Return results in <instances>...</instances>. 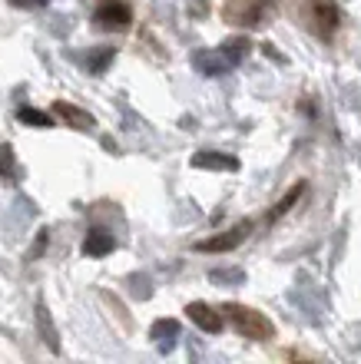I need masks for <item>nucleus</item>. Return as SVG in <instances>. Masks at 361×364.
Segmentation results:
<instances>
[{
  "label": "nucleus",
  "instance_id": "nucleus-11",
  "mask_svg": "<svg viewBox=\"0 0 361 364\" xmlns=\"http://www.w3.org/2000/svg\"><path fill=\"white\" fill-rule=\"evenodd\" d=\"M176 335H179V321H176V318H159V321L150 328V338L156 341V348H159L162 355H166V351H172Z\"/></svg>",
  "mask_w": 361,
  "mask_h": 364
},
{
  "label": "nucleus",
  "instance_id": "nucleus-1",
  "mask_svg": "<svg viewBox=\"0 0 361 364\" xmlns=\"http://www.w3.org/2000/svg\"><path fill=\"white\" fill-rule=\"evenodd\" d=\"M295 23H302L315 40L332 43L338 27H342V10L335 0H292Z\"/></svg>",
  "mask_w": 361,
  "mask_h": 364
},
{
  "label": "nucleus",
  "instance_id": "nucleus-14",
  "mask_svg": "<svg viewBox=\"0 0 361 364\" xmlns=\"http://www.w3.org/2000/svg\"><path fill=\"white\" fill-rule=\"evenodd\" d=\"M0 179H7V182H20L17 156H14V149H10L7 143H0Z\"/></svg>",
  "mask_w": 361,
  "mask_h": 364
},
{
  "label": "nucleus",
  "instance_id": "nucleus-18",
  "mask_svg": "<svg viewBox=\"0 0 361 364\" xmlns=\"http://www.w3.org/2000/svg\"><path fill=\"white\" fill-rule=\"evenodd\" d=\"M209 278L219 282V285H242V282H246V275H242L239 269H216Z\"/></svg>",
  "mask_w": 361,
  "mask_h": 364
},
{
  "label": "nucleus",
  "instance_id": "nucleus-20",
  "mask_svg": "<svg viewBox=\"0 0 361 364\" xmlns=\"http://www.w3.org/2000/svg\"><path fill=\"white\" fill-rule=\"evenodd\" d=\"M14 7H33V4H47V0H10Z\"/></svg>",
  "mask_w": 361,
  "mask_h": 364
},
{
  "label": "nucleus",
  "instance_id": "nucleus-6",
  "mask_svg": "<svg viewBox=\"0 0 361 364\" xmlns=\"http://www.w3.org/2000/svg\"><path fill=\"white\" fill-rule=\"evenodd\" d=\"M53 116H57L63 126H70V129H80V133H90V129H93V116L86 113V109H80V106L67 103V100H57V103H53Z\"/></svg>",
  "mask_w": 361,
  "mask_h": 364
},
{
  "label": "nucleus",
  "instance_id": "nucleus-12",
  "mask_svg": "<svg viewBox=\"0 0 361 364\" xmlns=\"http://www.w3.org/2000/svg\"><path fill=\"white\" fill-rule=\"evenodd\" d=\"M219 50H222V57H226L229 63H232V67H239V63H242V60L248 57L252 43H248V37H229Z\"/></svg>",
  "mask_w": 361,
  "mask_h": 364
},
{
  "label": "nucleus",
  "instance_id": "nucleus-13",
  "mask_svg": "<svg viewBox=\"0 0 361 364\" xmlns=\"http://www.w3.org/2000/svg\"><path fill=\"white\" fill-rule=\"evenodd\" d=\"M302 196H305V182H295L292 189H288L286 196L278 199V205H276V209L268 212V222H278V219H282V215H286V212H292V209H295V202L302 199Z\"/></svg>",
  "mask_w": 361,
  "mask_h": 364
},
{
  "label": "nucleus",
  "instance_id": "nucleus-3",
  "mask_svg": "<svg viewBox=\"0 0 361 364\" xmlns=\"http://www.w3.org/2000/svg\"><path fill=\"white\" fill-rule=\"evenodd\" d=\"M222 311H226V318L232 321V328H236L242 338H252V341H272V338H276V325H272L262 311H256V308L229 301V305H222Z\"/></svg>",
  "mask_w": 361,
  "mask_h": 364
},
{
  "label": "nucleus",
  "instance_id": "nucleus-9",
  "mask_svg": "<svg viewBox=\"0 0 361 364\" xmlns=\"http://www.w3.org/2000/svg\"><path fill=\"white\" fill-rule=\"evenodd\" d=\"M192 63H196V70L206 73V77H222V73L232 67V63L222 57V50H196V53H192Z\"/></svg>",
  "mask_w": 361,
  "mask_h": 364
},
{
  "label": "nucleus",
  "instance_id": "nucleus-16",
  "mask_svg": "<svg viewBox=\"0 0 361 364\" xmlns=\"http://www.w3.org/2000/svg\"><path fill=\"white\" fill-rule=\"evenodd\" d=\"M113 57H116V50H113V47H100L96 53H90L86 67H90V73H93V77H100V73H106V67L113 63Z\"/></svg>",
  "mask_w": 361,
  "mask_h": 364
},
{
  "label": "nucleus",
  "instance_id": "nucleus-7",
  "mask_svg": "<svg viewBox=\"0 0 361 364\" xmlns=\"http://www.w3.org/2000/svg\"><path fill=\"white\" fill-rule=\"evenodd\" d=\"M186 315H189V321L196 328H202L206 335H219L222 328H226V321H222V315H219L216 308H209L206 301H192L189 308H186Z\"/></svg>",
  "mask_w": 361,
  "mask_h": 364
},
{
  "label": "nucleus",
  "instance_id": "nucleus-4",
  "mask_svg": "<svg viewBox=\"0 0 361 364\" xmlns=\"http://www.w3.org/2000/svg\"><path fill=\"white\" fill-rule=\"evenodd\" d=\"M133 23V7L126 0H100L93 7V27L96 30H113V33H123Z\"/></svg>",
  "mask_w": 361,
  "mask_h": 364
},
{
  "label": "nucleus",
  "instance_id": "nucleus-8",
  "mask_svg": "<svg viewBox=\"0 0 361 364\" xmlns=\"http://www.w3.org/2000/svg\"><path fill=\"white\" fill-rule=\"evenodd\" d=\"M192 169H212V173H236L239 159L229 153H216V149H202L192 156Z\"/></svg>",
  "mask_w": 361,
  "mask_h": 364
},
{
  "label": "nucleus",
  "instance_id": "nucleus-10",
  "mask_svg": "<svg viewBox=\"0 0 361 364\" xmlns=\"http://www.w3.org/2000/svg\"><path fill=\"white\" fill-rule=\"evenodd\" d=\"M113 249H116V239L106 229H90L86 232L83 255H90V259H103V255H110Z\"/></svg>",
  "mask_w": 361,
  "mask_h": 364
},
{
  "label": "nucleus",
  "instance_id": "nucleus-19",
  "mask_svg": "<svg viewBox=\"0 0 361 364\" xmlns=\"http://www.w3.org/2000/svg\"><path fill=\"white\" fill-rule=\"evenodd\" d=\"M43 245H47V232H40V242H37V249H30V259H33V262L40 259V252H43Z\"/></svg>",
  "mask_w": 361,
  "mask_h": 364
},
{
  "label": "nucleus",
  "instance_id": "nucleus-2",
  "mask_svg": "<svg viewBox=\"0 0 361 364\" xmlns=\"http://www.w3.org/2000/svg\"><path fill=\"white\" fill-rule=\"evenodd\" d=\"M276 14H278V0H226L222 4V20L246 30L266 27L268 20H276Z\"/></svg>",
  "mask_w": 361,
  "mask_h": 364
},
{
  "label": "nucleus",
  "instance_id": "nucleus-17",
  "mask_svg": "<svg viewBox=\"0 0 361 364\" xmlns=\"http://www.w3.org/2000/svg\"><path fill=\"white\" fill-rule=\"evenodd\" d=\"M37 321H40V331H43V338H47L50 351H60V338H57V331H53V321H50L47 305H37Z\"/></svg>",
  "mask_w": 361,
  "mask_h": 364
},
{
  "label": "nucleus",
  "instance_id": "nucleus-15",
  "mask_svg": "<svg viewBox=\"0 0 361 364\" xmlns=\"http://www.w3.org/2000/svg\"><path fill=\"white\" fill-rule=\"evenodd\" d=\"M17 119L23 126H33V129H50V126H53V116H50V113H40V109H33V106H20V109H17Z\"/></svg>",
  "mask_w": 361,
  "mask_h": 364
},
{
  "label": "nucleus",
  "instance_id": "nucleus-5",
  "mask_svg": "<svg viewBox=\"0 0 361 364\" xmlns=\"http://www.w3.org/2000/svg\"><path fill=\"white\" fill-rule=\"evenodd\" d=\"M248 232H252V222L246 219V222H239V225H232L229 232H222V235H212V239L196 242V252H209V255L232 252V249H239V245L248 239Z\"/></svg>",
  "mask_w": 361,
  "mask_h": 364
}]
</instances>
